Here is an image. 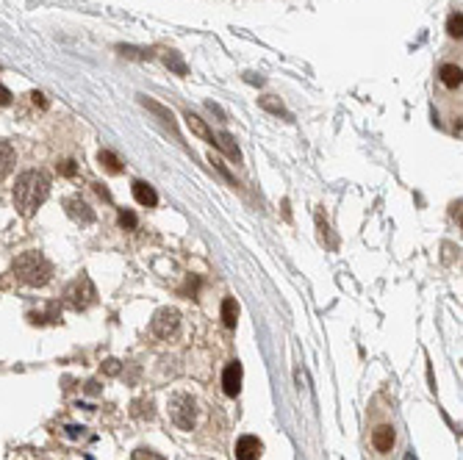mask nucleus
<instances>
[{"instance_id":"f257e3e1","label":"nucleus","mask_w":463,"mask_h":460,"mask_svg":"<svg viewBox=\"0 0 463 460\" xmlns=\"http://www.w3.org/2000/svg\"><path fill=\"white\" fill-rule=\"evenodd\" d=\"M50 194V178L45 172H23L14 183V206L20 208L23 217H31Z\"/></svg>"},{"instance_id":"f03ea898","label":"nucleus","mask_w":463,"mask_h":460,"mask_svg":"<svg viewBox=\"0 0 463 460\" xmlns=\"http://www.w3.org/2000/svg\"><path fill=\"white\" fill-rule=\"evenodd\" d=\"M14 278L25 286H45L53 275V267H50V261L42 255V252H23L14 258Z\"/></svg>"},{"instance_id":"7ed1b4c3","label":"nucleus","mask_w":463,"mask_h":460,"mask_svg":"<svg viewBox=\"0 0 463 460\" xmlns=\"http://www.w3.org/2000/svg\"><path fill=\"white\" fill-rule=\"evenodd\" d=\"M95 300H97V291H95V283L86 275L75 278L67 286V291H64V302H67L73 311H86V308L95 305Z\"/></svg>"},{"instance_id":"20e7f679","label":"nucleus","mask_w":463,"mask_h":460,"mask_svg":"<svg viewBox=\"0 0 463 460\" xmlns=\"http://www.w3.org/2000/svg\"><path fill=\"white\" fill-rule=\"evenodd\" d=\"M169 411H172V422L180 430L194 427V422H197V400L194 397H189V394H175L169 402Z\"/></svg>"},{"instance_id":"39448f33","label":"nucleus","mask_w":463,"mask_h":460,"mask_svg":"<svg viewBox=\"0 0 463 460\" xmlns=\"http://www.w3.org/2000/svg\"><path fill=\"white\" fill-rule=\"evenodd\" d=\"M150 327H153V333L158 339H172L180 330V313L175 308H161V311H156Z\"/></svg>"},{"instance_id":"423d86ee","label":"nucleus","mask_w":463,"mask_h":460,"mask_svg":"<svg viewBox=\"0 0 463 460\" xmlns=\"http://www.w3.org/2000/svg\"><path fill=\"white\" fill-rule=\"evenodd\" d=\"M241 377H244L241 363H239V361H230V363L225 366V372H222V388H225L228 397H236V394L241 391Z\"/></svg>"},{"instance_id":"0eeeda50","label":"nucleus","mask_w":463,"mask_h":460,"mask_svg":"<svg viewBox=\"0 0 463 460\" xmlns=\"http://www.w3.org/2000/svg\"><path fill=\"white\" fill-rule=\"evenodd\" d=\"M263 452V444L255 435H244L236 444V460H258Z\"/></svg>"},{"instance_id":"6e6552de","label":"nucleus","mask_w":463,"mask_h":460,"mask_svg":"<svg viewBox=\"0 0 463 460\" xmlns=\"http://www.w3.org/2000/svg\"><path fill=\"white\" fill-rule=\"evenodd\" d=\"M67 214H70L73 219L84 222V225L95 222V214H92V208H89V206L81 200V197H70V200H67Z\"/></svg>"},{"instance_id":"1a4fd4ad","label":"nucleus","mask_w":463,"mask_h":460,"mask_svg":"<svg viewBox=\"0 0 463 460\" xmlns=\"http://www.w3.org/2000/svg\"><path fill=\"white\" fill-rule=\"evenodd\" d=\"M134 197H136V203L145 206V208H153V206L158 203L156 189H153L150 183H145V180H136V183H134Z\"/></svg>"},{"instance_id":"9d476101","label":"nucleus","mask_w":463,"mask_h":460,"mask_svg":"<svg viewBox=\"0 0 463 460\" xmlns=\"http://www.w3.org/2000/svg\"><path fill=\"white\" fill-rule=\"evenodd\" d=\"M372 444H375L377 452H391V446H394V430L388 424H380L372 433Z\"/></svg>"},{"instance_id":"9b49d317","label":"nucleus","mask_w":463,"mask_h":460,"mask_svg":"<svg viewBox=\"0 0 463 460\" xmlns=\"http://www.w3.org/2000/svg\"><path fill=\"white\" fill-rule=\"evenodd\" d=\"M214 147H219L228 158H233L236 164L241 161V153H239V147H236V142H233V136L230 134H225V130H222V134H217L214 136Z\"/></svg>"},{"instance_id":"f8f14e48","label":"nucleus","mask_w":463,"mask_h":460,"mask_svg":"<svg viewBox=\"0 0 463 460\" xmlns=\"http://www.w3.org/2000/svg\"><path fill=\"white\" fill-rule=\"evenodd\" d=\"M438 78H441V84H444V86L455 89V86H460V81H463V73H460V67H458V64H441Z\"/></svg>"},{"instance_id":"ddd939ff","label":"nucleus","mask_w":463,"mask_h":460,"mask_svg":"<svg viewBox=\"0 0 463 460\" xmlns=\"http://www.w3.org/2000/svg\"><path fill=\"white\" fill-rule=\"evenodd\" d=\"M14 161H17L14 147H12L9 142H0V180H3V178L14 169Z\"/></svg>"},{"instance_id":"4468645a","label":"nucleus","mask_w":463,"mask_h":460,"mask_svg":"<svg viewBox=\"0 0 463 460\" xmlns=\"http://www.w3.org/2000/svg\"><path fill=\"white\" fill-rule=\"evenodd\" d=\"M186 125L194 130L197 136H203L206 142H211V145H214V134H211V130H209V125H206L200 117H197V114H191V111H189V114H186Z\"/></svg>"},{"instance_id":"2eb2a0df","label":"nucleus","mask_w":463,"mask_h":460,"mask_svg":"<svg viewBox=\"0 0 463 460\" xmlns=\"http://www.w3.org/2000/svg\"><path fill=\"white\" fill-rule=\"evenodd\" d=\"M142 106H145V108H150L153 114H158V117H161V119L169 125V130H172V134H178V128H175V119H172V111H169V108H164L161 103H156V100H147V97H142Z\"/></svg>"},{"instance_id":"dca6fc26","label":"nucleus","mask_w":463,"mask_h":460,"mask_svg":"<svg viewBox=\"0 0 463 460\" xmlns=\"http://www.w3.org/2000/svg\"><path fill=\"white\" fill-rule=\"evenodd\" d=\"M97 161H100L111 175H119V172H122V161H119L111 150H100V153H97Z\"/></svg>"},{"instance_id":"f3484780","label":"nucleus","mask_w":463,"mask_h":460,"mask_svg":"<svg viewBox=\"0 0 463 460\" xmlns=\"http://www.w3.org/2000/svg\"><path fill=\"white\" fill-rule=\"evenodd\" d=\"M222 319H225V324H228V327H236V319H239V305H236V300H233V297H228V300L222 302Z\"/></svg>"},{"instance_id":"a211bd4d","label":"nucleus","mask_w":463,"mask_h":460,"mask_svg":"<svg viewBox=\"0 0 463 460\" xmlns=\"http://www.w3.org/2000/svg\"><path fill=\"white\" fill-rule=\"evenodd\" d=\"M447 31H449V36H455V39H460V36H463V17H460V12H455V14H449V23H447Z\"/></svg>"},{"instance_id":"6ab92c4d","label":"nucleus","mask_w":463,"mask_h":460,"mask_svg":"<svg viewBox=\"0 0 463 460\" xmlns=\"http://www.w3.org/2000/svg\"><path fill=\"white\" fill-rule=\"evenodd\" d=\"M164 61H167V67H169V70H175L178 75H186V64L180 61V56H178V53H172V50H169V53L164 56Z\"/></svg>"},{"instance_id":"aec40b11","label":"nucleus","mask_w":463,"mask_h":460,"mask_svg":"<svg viewBox=\"0 0 463 460\" xmlns=\"http://www.w3.org/2000/svg\"><path fill=\"white\" fill-rule=\"evenodd\" d=\"M261 108H267V111H272V114H286L283 103H278V100H272V97H261Z\"/></svg>"},{"instance_id":"412c9836","label":"nucleus","mask_w":463,"mask_h":460,"mask_svg":"<svg viewBox=\"0 0 463 460\" xmlns=\"http://www.w3.org/2000/svg\"><path fill=\"white\" fill-rule=\"evenodd\" d=\"M130 460H164V457H161L158 452H153V449H145V446H142V449H136V452H134V457H130Z\"/></svg>"},{"instance_id":"4be33fe9","label":"nucleus","mask_w":463,"mask_h":460,"mask_svg":"<svg viewBox=\"0 0 463 460\" xmlns=\"http://www.w3.org/2000/svg\"><path fill=\"white\" fill-rule=\"evenodd\" d=\"M119 225H122L125 230H134V228H136V214L122 211V214H119Z\"/></svg>"},{"instance_id":"5701e85b","label":"nucleus","mask_w":463,"mask_h":460,"mask_svg":"<svg viewBox=\"0 0 463 460\" xmlns=\"http://www.w3.org/2000/svg\"><path fill=\"white\" fill-rule=\"evenodd\" d=\"M58 172H61V175H67V178H73V175H75V161H70V158H67V161H61V164H58Z\"/></svg>"},{"instance_id":"b1692460","label":"nucleus","mask_w":463,"mask_h":460,"mask_svg":"<svg viewBox=\"0 0 463 460\" xmlns=\"http://www.w3.org/2000/svg\"><path fill=\"white\" fill-rule=\"evenodd\" d=\"M211 164H214V167H217V169H219V172H222V175H225V178H228V180H230L233 186H239V183H236V178H233V175H230V172L225 169V164H222L219 158H214V156H211Z\"/></svg>"},{"instance_id":"393cba45","label":"nucleus","mask_w":463,"mask_h":460,"mask_svg":"<svg viewBox=\"0 0 463 460\" xmlns=\"http://www.w3.org/2000/svg\"><path fill=\"white\" fill-rule=\"evenodd\" d=\"M9 100H12V95H9V89L0 84V106H9Z\"/></svg>"},{"instance_id":"a878e982","label":"nucleus","mask_w":463,"mask_h":460,"mask_svg":"<svg viewBox=\"0 0 463 460\" xmlns=\"http://www.w3.org/2000/svg\"><path fill=\"white\" fill-rule=\"evenodd\" d=\"M31 97H34V103H39L42 108H47V100H45V95H42V92H34Z\"/></svg>"},{"instance_id":"bb28decb","label":"nucleus","mask_w":463,"mask_h":460,"mask_svg":"<svg viewBox=\"0 0 463 460\" xmlns=\"http://www.w3.org/2000/svg\"><path fill=\"white\" fill-rule=\"evenodd\" d=\"M95 189H97V194L103 197V200H111V194H108V189H103V183H97Z\"/></svg>"},{"instance_id":"cd10ccee","label":"nucleus","mask_w":463,"mask_h":460,"mask_svg":"<svg viewBox=\"0 0 463 460\" xmlns=\"http://www.w3.org/2000/svg\"><path fill=\"white\" fill-rule=\"evenodd\" d=\"M106 372H108V374H117V372H119L117 361H108V363H106Z\"/></svg>"}]
</instances>
